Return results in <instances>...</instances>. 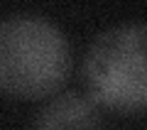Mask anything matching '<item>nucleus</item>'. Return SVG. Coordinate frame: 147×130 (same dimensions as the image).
<instances>
[{
  "label": "nucleus",
  "mask_w": 147,
  "mask_h": 130,
  "mask_svg": "<svg viewBox=\"0 0 147 130\" xmlns=\"http://www.w3.org/2000/svg\"><path fill=\"white\" fill-rule=\"evenodd\" d=\"M34 130H103V118L93 98L66 91L42 106L34 118Z\"/></svg>",
  "instance_id": "7ed1b4c3"
},
{
  "label": "nucleus",
  "mask_w": 147,
  "mask_h": 130,
  "mask_svg": "<svg viewBox=\"0 0 147 130\" xmlns=\"http://www.w3.org/2000/svg\"><path fill=\"white\" fill-rule=\"evenodd\" d=\"M71 74V44L44 15L0 17V93L37 101L54 96Z\"/></svg>",
  "instance_id": "f257e3e1"
},
{
  "label": "nucleus",
  "mask_w": 147,
  "mask_h": 130,
  "mask_svg": "<svg viewBox=\"0 0 147 130\" xmlns=\"http://www.w3.org/2000/svg\"><path fill=\"white\" fill-rule=\"evenodd\" d=\"M86 89L96 106L118 113L147 108V22L100 32L84 59Z\"/></svg>",
  "instance_id": "f03ea898"
}]
</instances>
